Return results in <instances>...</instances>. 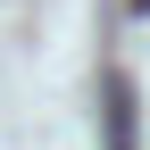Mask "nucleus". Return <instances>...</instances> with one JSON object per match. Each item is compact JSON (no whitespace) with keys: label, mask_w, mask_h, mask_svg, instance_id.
Segmentation results:
<instances>
[{"label":"nucleus","mask_w":150,"mask_h":150,"mask_svg":"<svg viewBox=\"0 0 150 150\" xmlns=\"http://www.w3.org/2000/svg\"><path fill=\"white\" fill-rule=\"evenodd\" d=\"M100 134H108V150H142V117H134V75H125V67H108V75H100Z\"/></svg>","instance_id":"f257e3e1"},{"label":"nucleus","mask_w":150,"mask_h":150,"mask_svg":"<svg viewBox=\"0 0 150 150\" xmlns=\"http://www.w3.org/2000/svg\"><path fill=\"white\" fill-rule=\"evenodd\" d=\"M134 17H150V0H134Z\"/></svg>","instance_id":"f03ea898"}]
</instances>
